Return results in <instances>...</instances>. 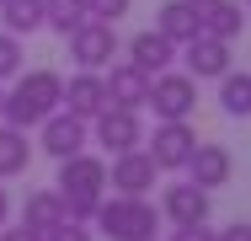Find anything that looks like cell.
Wrapping results in <instances>:
<instances>
[{"mask_svg":"<svg viewBox=\"0 0 251 241\" xmlns=\"http://www.w3.org/2000/svg\"><path fill=\"white\" fill-rule=\"evenodd\" d=\"M59 107H64V75H59V70H22L16 86L5 91V123L38 129Z\"/></svg>","mask_w":251,"mask_h":241,"instance_id":"obj_1","label":"cell"},{"mask_svg":"<svg viewBox=\"0 0 251 241\" xmlns=\"http://www.w3.org/2000/svg\"><path fill=\"white\" fill-rule=\"evenodd\" d=\"M53 188H59V198H64V214H70V220H86V225H91L97 204L107 198V161L91 155V150L59 161V182H53Z\"/></svg>","mask_w":251,"mask_h":241,"instance_id":"obj_2","label":"cell"},{"mask_svg":"<svg viewBox=\"0 0 251 241\" xmlns=\"http://www.w3.org/2000/svg\"><path fill=\"white\" fill-rule=\"evenodd\" d=\"M91 225L107 241H155V231H160V204L134 198V193H112V198L97 204Z\"/></svg>","mask_w":251,"mask_h":241,"instance_id":"obj_3","label":"cell"},{"mask_svg":"<svg viewBox=\"0 0 251 241\" xmlns=\"http://www.w3.org/2000/svg\"><path fill=\"white\" fill-rule=\"evenodd\" d=\"M155 113V123H176V118H193V107H198V81L187 75V70H160L150 75V102H145Z\"/></svg>","mask_w":251,"mask_h":241,"instance_id":"obj_4","label":"cell"},{"mask_svg":"<svg viewBox=\"0 0 251 241\" xmlns=\"http://www.w3.org/2000/svg\"><path fill=\"white\" fill-rule=\"evenodd\" d=\"M145 150H150L155 172H187V161H193V150H198V129H193L187 118L155 123V134L145 140Z\"/></svg>","mask_w":251,"mask_h":241,"instance_id":"obj_5","label":"cell"},{"mask_svg":"<svg viewBox=\"0 0 251 241\" xmlns=\"http://www.w3.org/2000/svg\"><path fill=\"white\" fill-rule=\"evenodd\" d=\"M118 27L112 22H86V27H75L70 32V59H75V70H107L112 59H118Z\"/></svg>","mask_w":251,"mask_h":241,"instance_id":"obj_6","label":"cell"},{"mask_svg":"<svg viewBox=\"0 0 251 241\" xmlns=\"http://www.w3.org/2000/svg\"><path fill=\"white\" fill-rule=\"evenodd\" d=\"M91 140L107 150V155H123V150H139L145 145V123L134 107H101L91 118Z\"/></svg>","mask_w":251,"mask_h":241,"instance_id":"obj_7","label":"cell"},{"mask_svg":"<svg viewBox=\"0 0 251 241\" xmlns=\"http://www.w3.org/2000/svg\"><path fill=\"white\" fill-rule=\"evenodd\" d=\"M86 145H91V123L75 118V113H64V107L38 123V150H49L53 161H70V155H80Z\"/></svg>","mask_w":251,"mask_h":241,"instance_id":"obj_8","label":"cell"},{"mask_svg":"<svg viewBox=\"0 0 251 241\" xmlns=\"http://www.w3.org/2000/svg\"><path fill=\"white\" fill-rule=\"evenodd\" d=\"M107 188H112V193H134V198H150V188H155V161H150V150L139 145V150L112 155V161H107Z\"/></svg>","mask_w":251,"mask_h":241,"instance_id":"obj_9","label":"cell"},{"mask_svg":"<svg viewBox=\"0 0 251 241\" xmlns=\"http://www.w3.org/2000/svg\"><path fill=\"white\" fill-rule=\"evenodd\" d=\"M160 220H171V225H198V220H208V188H198V182H166V193H160Z\"/></svg>","mask_w":251,"mask_h":241,"instance_id":"obj_10","label":"cell"},{"mask_svg":"<svg viewBox=\"0 0 251 241\" xmlns=\"http://www.w3.org/2000/svg\"><path fill=\"white\" fill-rule=\"evenodd\" d=\"M101 86H107V107H145L150 102V75L139 70V64H107V75H101Z\"/></svg>","mask_w":251,"mask_h":241,"instance_id":"obj_11","label":"cell"},{"mask_svg":"<svg viewBox=\"0 0 251 241\" xmlns=\"http://www.w3.org/2000/svg\"><path fill=\"white\" fill-rule=\"evenodd\" d=\"M235 177V155L225 150V145L214 140H198V150H193V161H187V182H198V188H225Z\"/></svg>","mask_w":251,"mask_h":241,"instance_id":"obj_12","label":"cell"},{"mask_svg":"<svg viewBox=\"0 0 251 241\" xmlns=\"http://www.w3.org/2000/svg\"><path fill=\"white\" fill-rule=\"evenodd\" d=\"M182 59H187V75H193V81H219V75L230 70V43L198 32L193 43H182Z\"/></svg>","mask_w":251,"mask_h":241,"instance_id":"obj_13","label":"cell"},{"mask_svg":"<svg viewBox=\"0 0 251 241\" xmlns=\"http://www.w3.org/2000/svg\"><path fill=\"white\" fill-rule=\"evenodd\" d=\"M101 107H107V86H101V70H75L70 81H64V113H75V118H97Z\"/></svg>","mask_w":251,"mask_h":241,"instance_id":"obj_14","label":"cell"},{"mask_svg":"<svg viewBox=\"0 0 251 241\" xmlns=\"http://www.w3.org/2000/svg\"><path fill=\"white\" fill-rule=\"evenodd\" d=\"M176 54H182V48L171 43L166 32H155V27H145V32H134V38H128V64H139L145 75L171 70V64H176Z\"/></svg>","mask_w":251,"mask_h":241,"instance_id":"obj_15","label":"cell"},{"mask_svg":"<svg viewBox=\"0 0 251 241\" xmlns=\"http://www.w3.org/2000/svg\"><path fill=\"white\" fill-rule=\"evenodd\" d=\"M155 32H166L171 43H193L203 32V5H193V0H166L160 11H155Z\"/></svg>","mask_w":251,"mask_h":241,"instance_id":"obj_16","label":"cell"},{"mask_svg":"<svg viewBox=\"0 0 251 241\" xmlns=\"http://www.w3.org/2000/svg\"><path fill=\"white\" fill-rule=\"evenodd\" d=\"M70 214H64V198H59V188H38L27 193V204H22V225H32L38 236L43 231H53V225H64Z\"/></svg>","mask_w":251,"mask_h":241,"instance_id":"obj_17","label":"cell"},{"mask_svg":"<svg viewBox=\"0 0 251 241\" xmlns=\"http://www.w3.org/2000/svg\"><path fill=\"white\" fill-rule=\"evenodd\" d=\"M27 166H32V140H27V129L0 123V182H5V177H22Z\"/></svg>","mask_w":251,"mask_h":241,"instance_id":"obj_18","label":"cell"},{"mask_svg":"<svg viewBox=\"0 0 251 241\" xmlns=\"http://www.w3.org/2000/svg\"><path fill=\"white\" fill-rule=\"evenodd\" d=\"M203 32L235 43V38L246 32V11H241V0H214V5H203Z\"/></svg>","mask_w":251,"mask_h":241,"instance_id":"obj_19","label":"cell"},{"mask_svg":"<svg viewBox=\"0 0 251 241\" xmlns=\"http://www.w3.org/2000/svg\"><path fill=\"white\" fill-rule=\"evenodd\" d=\"M0 22L11 38H32V32H43V0H5Z\"/></svg>","mask_w":251,"mask_h":241,"instance_id":"obj_20","label":"cell"},{"mask_svg":"<svg viewBox=\"0 0 251 241\" xmlns=\"http://www.w3.org/2000/svg\"><path fill=\"white\" fill-rule=\"evenodd\" d=\"M219 107L230 118H251V70H225L219 75Z\"/></svg>","mask_w":251,"mask_h":241,"instance_id":"obj_21","label":"cell"},{"mask_svg":"<svg viewBox=\"0 0 251 241\" xmlns=\"http://www.w3.org/2000/svg\"><path fill=\"white\" fill-rule=\"evenodd\" d=\"M91 22V11H86V0H43V27L59 32V38H70L75 27H86Z\"/></svg>","mask_w":251,"mask_h":241,"instance_id":"obj_22","label":"cell"},{"mask_svg":"<svg viewBox=\"0 0 251 241\" xmlns=\"http://www.w3.org/2000/svg\"><path fill=\"white\" fill-rule=\"evenodd\" d=\"M22 59H27V48H22V38L0 32V81H16V75H22Z\"/></svg>","mask_w":251,"mask_h":241,"instance_id":"obj_23","label":"cell"},{"mask_svg":"<svg viewBox=\"0 0 251 241\" xmlns=\"http://www.w3.org/2000/svg\"><path fill=\"white\" fill-rule=\"evenodd\" d=\"M86 11H91V22H112L118 27V16H128L134 0H86Z\"/></svg>","mask_w":251,"mask_h":241,"instance_id":"obj_24","label":"cell"},{"mask_svg":"<svg viewBox=\"0 0 251 241\" xmlns=\"http://www.w3.org/2000/svg\"><path fill=\"white\" fill-rule=\"evenodd\" d=\"M43 241H97V231H91L86 220H64V225L43 231Z\"/></svg>","mask_w":251,"mask_h":241,"instance_id":"obj_25","label":"cell"},{"mask_svg":"<svg viewBox=\"0 0 251 241\" xmlns=\"http://www.w3.org/2000/svg\"><path fill=\"white\" fill-rule=\"evenodd\" d=\"M171 241H214V231H208V220H198V225H176Z\"/></svg>","mask_w":251,"mask_h":241,"instance_id":"obj_26","label":"cell"},{"mask_svg":"<svg viewBox=\"0 0 251 241\" xmlns=\"http://www.w3.org/2000/svg\"><path fill=\"white\" fill-rule=\"evenodd\" d=\"M0 241H43V236H38L32 225H22V220H16V225L5 220V225H0Z\"/></svg>","mask_w":251,"mask_h":241,"instance_id":"obj_27","label":"cell"},{"mask_svg":"<svg viewBox=\"0 0 251 241\" xmlns=\"http://www.w3.org/2000/svg\"><path fill=\"white\" fill-rule=\"evenodd\" d=\"M214 241H251V220H235V225L214 231Z\"/></svg>","mask_w":251,"mask_h":241,"instance_id":"obj_28","label":"cell"},{"mask_svg":"<svg viewBox=\"0 0 251 241\" xmlns=\"http://www.w3.org/2000/svg\"><path fill=\"white\" fill-rule=\"evenodd\" d=\"M5 220H11V193L0 188V225H5Z\"/></svg>","mask_w":251,"mask_h":241,"instance_id":"obj_29","label":"cell"},{"mask_svg":"<svg viewBox=\"0 0 251 241\" xmlns=\"http://www.w3.org/2000/svg\"><path fill=\"white\" fill-rule=\"evenodd\" d=\"M0 118H5V81H0Z\"/></svg>","mask_w":251,"mask_h":241,"instance_id":"obj_30","label":"cell"},{"mask_svg":"<svg viewBox=\"0 0 251 241\" xmlns=\"http://www.w3.org/2000/svg\"><path fill=\"white\" fill-rule=\"evenodd\" d=\"M193 5H214V0H193Z\"/></svg>","mask_w":251,"mask_h":241,"instance_id":"obj_31","label":"cell"},{"mask_svg":"<svg viewBox=\"0 0 251 241\" xmlns=\"http://www.w3.org/2000/svg\"><path fill=\"white\" fill-rule=\"evenodd\" d=\"M0 5H5V0H0Z\"/></svg>","mask_w":251,"mask_h":241,"instance_id":"obj_32","label":"cell"},{"mask_svg":"<svg viewBox=\"0 0 251 241\" xmlns=\"http://www.w3.org/2000/svg\"><path fill=\"white\" fill-rule=\"evenodd\" d=\"M246 5H251V0H246Z\"/></svg>","mask_w":251,"mask_h":241,"instance_id":"obj_33","label":"cell"}]
</instances>
